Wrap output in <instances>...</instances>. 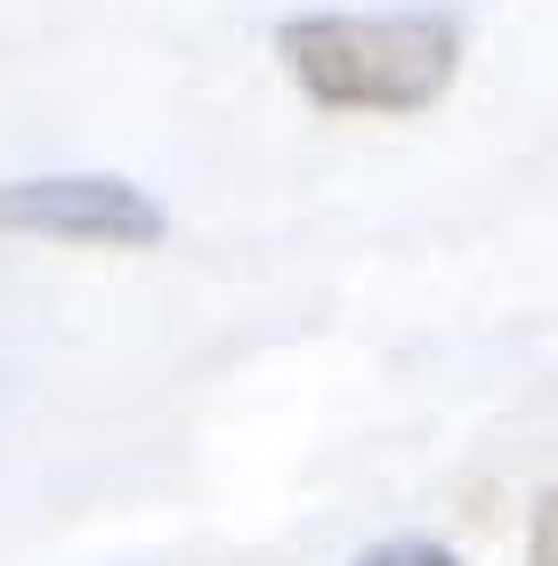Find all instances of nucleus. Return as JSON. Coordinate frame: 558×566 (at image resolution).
<instances>
[{
  "mask_svg": "<svg viewBox=\"0 0 558 566\" xmlns=\"http://www.w3.org/2000/svg\"><path fill=\"white\" fill-rule=\"evenodd\" d=\"M275 57L333 114H421L462 73V17L453 9H316L275 24Z\"/></svg>",
  "mask_w": 558,
  "mask_h": 566,
  "instance_id": "1",
  "label": "nucleus"
},
{
  "mask_svg": "<svg viewBox=\"0 0 558 566\" xmlns=\"http://www.w3.org/2000/svg\"><path fill=\"white\" fill-rule=\"evenodd\" d=\"M0 235L146 251V243L170 235V211L138 187V178H114V170H49V178H0Z\"/></svg>",
  "mask_w": 558,
  "mask_h": 566,
  "instance_id": "2",
  "label": "nucleus"
},
{
  "mask_svg": "<svg viewBox=\"0 0 558 566\" xmlns=\"http://www.w3.org/2000/svg\"><path fill=\"white\" fill-rule=\"evenodd\" d=\"M357 566H462L445 543H429V534H397V543H372Z\"/></svg>",
  "mask_w": 558,
  "mask_h": 566,
  "instance_id": "3",
  "label": "nucleus"
},
{
  "mask_svg": "<svg viewBox=\"0 0 558 566\" xmlns=\"http://www.w3.org/2000/svg\"><path fill=\"white\" fill-rule=\"evenodd\" d=\"M526 566H558V502L543 510V526H535V558Z\"/></svg>",
  "mask_w": 558,
  "mask_h": 566,
  "instance_id": "4",
  "label": "nucleus"
}]
</instances>
